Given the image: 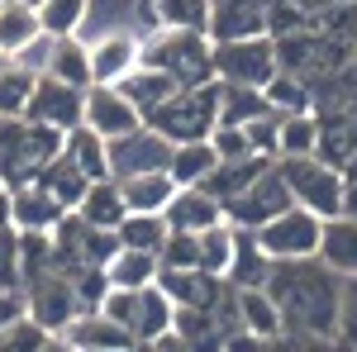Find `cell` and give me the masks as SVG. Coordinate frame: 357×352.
Here are the masks:
<instances>
[{"mask_svg": "<svg viewBox=\"0 0 357 352\" xmlns=\"http://www.w3.org/2000/svg\"><path fill=\"white\" fill-rule=\"evenodd\" d=\"M272 291L291 343H338V291L343 276L324 257H296L272 267Z\"/></svg>", "mask_w": 357, "mask_h": 352, "instance_id": "cell-1", "label": "cell"}, {"mask_svg": "<svg viewBox=\"0 0 357 352\" xmlns=\"http://www.w3.org/2000/svg\"><path fill=\"white\" fill-rule=\"evenodd\" d=\"M62 143H67L62 129L38 124V119H29V114L0 119V181L10 190L33 181V176L62 153Z\"/></svg>", "mask_w": 357, "mask_h": 352, "instance_id": "cell-2", "label": "cell"}, {"mask_svg": "<svg viewBox=\"0 0 357 352\" xmlns=\"http://www.w3.org/2000/svg\"><path fill=\"white\" fill-rule=\"evenodd\" d=\"M143 62L162 67L167 77H176L181 86L215 82V38L205 29H167L158 24L143 38Z\"/></svg>", "mask_w": 357, "mask_h": 352, "instance_id": "cell-3", "label": "cell"}, {"mask_svg": "<svg viewBox=\"0 0 357 352\" xmlns=\"http://www.w3.org/2000/svg\"><path fill=\"white\" fill-rule=\"evenodd\" d=\"M220 77L215 82H195V86H181L172 100L148 114V124L167 134L172 143H195V138H210L220 129Z\"/></svg>", "mask_w": 357, "mask_h": 352, "instance_id": "cell-4", "label": "cell"}, {"mask_svg": "<svg viewBox=\"0 0 357 352\" xmlns=\"http://www.w3.org/2000/svg\"><path fill=\"white\" fill-rule=\"evenodd\" d=\"M286 186H291V200L314 210L319 219L343 215V186H348V171L319 153H296V158H276Z\"/></svg>", "mask_w": 357, "mask_h": 352, "instance_id": "cell-5", "label": "cell"}, {"mask_svg": "<svg viewBox=\"0 0 357 352\" xmlns=\"http://www.w3.org/2000/svg\"><path fill=\"white\" fill-rule=\"evenodd\" d=\"M257 243L272 252V262H296V257H319V238H324V219L305 205H286L281 215L252 229Z\"/></svg>", "mask_w": 357, "mask_h": 352, "instance_id": "cell-6", "label": "cell"}, {"mask_svg": "<svg viewBox=\"0 0 357 352\" xmlns=\"http://www.w3.org/2000/svg\"><path fill=\"white\" fill-rule=\"evenodd\" d=\"M276 72H281V57H276L272 33L215 43V77H220V82H229V86H267Z\"/></svg>", "mask_w": 357, "mask_h": 352, "instance_id": "cell-7", "label": "cell"}, {"mask_svg": "<svg viewBox=\"0 0 357 352\" xmlns=\"http://www.w3.org/2000/svg\"><path fill=\"white\" fill-rule=\"evenodd\" d=\"M53 247H57V267H67V271L105 267L114 252H119V234H114V229H96V224H86L77 210H67L53 229Z\"/></svg>", "mask_w": 357, "mask_h": 352, "instance_id": "cell-8", "label": "cell"}, {"mask_svg": "<svg viewBox=\"0 0 357 352\" xmlns=\"http://www.w3.org/2000/svg\"><path fill=\"white\" fill-rule=\"evenodd\" d=\"M24 309L57 338V333L67 328V319L86 309L82 291H77V276L67 267H53V271H43V276H33L24 286Z\"/></svg>", "mask_w": 357, "mask_h": 352, "instance_id": "cell-9", "label": "cell"}, {"mask_svg": "<svg viewBox=\"0 0 357 352\" xmlns=\"http://www.w3.org/2000/svg\"><path fill=\"white\" fill-rule=\"evenodd\" d=\"M286 205H296V200H291V186H286L281 167L267 162L248 181L243 195H234V200L224 205V215H229V224H238V229H257V224H267L272 215H281Z\"/></svg>", "mask_w": 357, "mask_h": 352, "instance_id": "cell-10", "label": "cell"}, {"mask_svg": "<svg viewBox=\"0 0 357 352\" xmlns=\"http://www.w3.org/2000/svg\"><path fill=\"white\" fill-rule=\"evenodd\" d=\"M172 148H176V143L167 134H158V129L143 119L138 129L110 138V176L124 181V176H138V171H162V167L172 162Z\"/></svg>", "mask_w": 357, "mask_h": 352, "instance_id": "cell-11", "label": "cell"}, {"mask_svg": "<svg viewBox=\"0 0 357 352\" xmlns=\"http://www.w3.org/2000/svg\"><path fill=\"white\" fill-rule=\"evenodd\" d=\"M272 5L276 0H210V24H205V33L215 43L272 33Z\"/></svg>", "mask_w": 357, "mask_h": 352, "instance_id": "cell-12", "label": "cell"}, {"mask_svg": "<svg viewBox=\"0 0 357 352\" xmlns=\"http://www.w3.org/2000/svg\"><path fill=\"white\" fill-rule=\"evenodd\" d=\"M57 343H62V348H82V352L138 348V338L119 324L114 314H105V309H82V314H72V319H67V328L57 333Z\"/></svg>", "mask_w": 357, "mask_h": 352, "instance_id": "cell-13", "label": "cell"}, {"mask_svg": "<svg viewBox=\"0 0 357 352\" xmlns=\"http://www.w3.org/2000/svg\"><path fill=\"white\" fill-rule=\"evenodd\" d=\"M29 119H38V124H53V129H77L82 124V114H86V91L82 86H67V82H57V77H38V86H33V100H29L24 109Z\"/></svg>", "mask_w": 357, "mask_h": 352, "instance_id": "cell-14", "label": "cell"}, {"mask_svg": "<svg viewBox=\"0 0 357 352\" xmlns=\"http://www.w3.org/2000/svg\"><path fill=\"white\" fill-rule=\"evenodd\" d=\"M143 62V33H100L91 38V86H119Z\"/></svg>", "mask_w": 357, "mask_h": 352, "instance_id": "cell-15", "label": "cell"}, {"mask_svg": "<svg viewBox=\"0 0 357 352\" xmlns=\"http://www.w3.org/2000/svg\"><path fill=\"white\" fill-rule=\"evenodd\" d=\"M234 319L252 343H281L286 324H281V309L267 286H234Z\"/></svg>", "mask_w": 357, "mask_h": 352, "instance_id": "cell-16", "label": "cell"}, {"mask_svg": "<svg viewBox=\"0 0 357 352\" xmlns=\"http://www.w3.org/2000/svg\"><path fill=\"white\" fill-rule=\"evenodd\" d=\"M82 124H91L96 134H105V138H119V134H129V129H138L143 114H138V105L119 91V86H86Z\"/></svg>", "mask_w": 357, "mask_h": 352, "instance_id": "cell-17", "label": "cell"}, {"mask_svg": "<svg viewBox=\"0 0 357 352\" xmlns=\"http://www.w3.org/2000/svg\"><path fill=\"white\" fill-rule=\"evenodd\" d=\"M158 286H162L181 309H215L224 300V291H229V281L215 276V271H205V267H186V271L162 267L158 271Z\"/></svg>", "mask_w": 357, "mask_h": 352, "instance_id": "cell-18", "label": "cell"}, {"mask_svg": "<svg viewBox=\"0 0 357 352\" xmlns=\"http://www.w3.org/2000/svg\"><path fill=\"white\" fill-rule=\"evenodd\" d=\"M167 224L172 229H186V234H200V229H210V224H224V200L215 190L205 186H176V195L167 200Z\"/></svg>", "mask_w": 357, "mask_h": 352, "instance_id": "cell-19", "label": "cell"}, {"mask_svg": "<svg viewBox=\"0 0 357 352\" xmlns=\"http://www.w3.org/2000/svg\"><path fill=\"white\" fill-rule=\"evenodd\" d=\"M62 215H67V205L57 195H48L38 181H24V186L10 190V224L15 229H43V234H53Z\"/></svg>", "mask_w": 357, "mask_h": 352, "instance_id": "cell-20", "label": "cell"}, {"mask_svg": "<svg viewBox=\"0 0 357 352\" xmlns=\"http://www.w3.org/2000/svg\"><path fill=\"white\" fill-rule=\"evenodd\" d=\"M43 33V15L33 0H0V57H20Z\"/></svg>", "mask_w": 357, "mask_h": 352, "instance_id": "cell-21", "label": "cell"}, {"mask_svg": "<svg viewBox=\"0 0 357 352\" xmlns=\"http://www.w3.org/2000/svg\"><path fill=\"white\" fill-rule=\"evenodd\" d=\"M119 91H124V95L138 105V114L148 119V114L162 105V100H172V95L181 91V82H176V77H167L162 67H153V62H138L134 72L119 82Z\"/></svg>", "mask_w": 357, "mask_h": 352, "instance_id": "cell-22", "label": "cell"}, {"mask_svg": "<svg viewBox=\"0 0 357 352\" xmlns=\"http://www.w3.org/2000/svg\"><path fill=\"white\" fill-rule=\"evenodd\" d=\"M272 252L257 243V234L252 229H238V238H234V262H229V286H267L272 281Z\"/></svg>", "mask_w": 357, "mask_h": 352, "instance_id": "cell-23", "label": "cell"}, {"mask_svg": "<svg viewBox=\"0 0 357 352\" xmlns=\"http://www.w3.org/2000/svg\"><path fill=\"white\" fill-rule=\"evenodd\" d=\"M48 77L67 86H91V43L82 33H53V53H48Z\"/></svg>", "mask_w": 357, "mask_h": 352, "instance_id": "cell-24", "label": "cell"}, {"mask_svg": "<svg viewBox=\"0 0 357 352\" xmlns=\"http://www.w3.org/2000/svg\"><path fill=\"white\" fill-rule=\"evenodd\" d=\"M77 215L86 224H96V229H119V219L129 215V205H124V190L114 176H100V181H91L82 195V205H77Z\"/></svg>", "mask_w": 357, "mask_h": 352, "instance_id": "cell-25", "label": "cell"}, {"mask_svg": "<svg viewBox=\"0 0 357 352\" xmlns=\"http://www.w3.org/2000/svg\"><path fill=\"white\" fill-rule=\"evenodd\" d=\"M158 271H162L158 252H143V247L119 243V252L105 262V281H110V286H124V291H143V286L158 281Z\"/></svg>", "mask_w": 357, "mask_h": 352, "instance_id": "cell-26", "label": "cell"}, {"mask_svg": "<svg viewBox=\"0 0 357 352\" xmlns=\"http://www.w3.org/2000/svg\"><path fill=\"white\" fill-rule=\"evenodd\" d=\"M62 153H67L72 162L82 167L91 181L110 176V138L96 134L91 124H77V129H67V143H62Z\"/></svg>", "mask_w": 357, "mask_h": 352, "instance_id": "cell-27", "label": "cell"}, {"mask_svg": "<svg viewBox=\"0 0 357 352\" xmlns=\"http://www.w3.org/2000/svg\"><path fill=\"white\" fill-rule=\"evenodd\" d=\"M119 190H124V205L129 210H148V215H162L167 200L176 195V181H172V171H138V176H124L119 181Z\"/></svg>", "mask_w": 357, "mask_h": 352, "instance_id": "cell-28", "label": "cell"}, {"mask_svg": "<svg viewBox=\"0 0 357 352\" xmlns=\"http://www.w3.org/2000/svg\"><path fill=\"white\" fill-rule=\"evenodd\" d=\"M267 162H276V158H262V153H248V158H224V162H215V171H210L200 186L215 190L224 205H229L234 195H243L248 181H252V176H257V171H262Z\"/></svg>", "mask_w": 357, "mask_h": 352, "instance_id": "cell-29", "label": "cell"}, {"mask_svg": "<svg viewBox=\"0 0 357 352\" xmlns=\"http://www.w3.org/2000/svg\"><path fill=\"white\" fill-rule=\"evenodd\" d=\"M319 257H324V262H329L338 276H353V271H357V219H348V215L324 219Z\"/></svg>", "mask_w": 357, "mask_h": 352, "instance_id": "cell-30", "label": "cell"}, {"mask_svg": "<svg viewBox=\"0 0 357 352\" xmlns=\"http://www.w3.org/2000/svg\"><path fill=\"white\" fill-rule=\"evenodd\" d=\"M33 86H38L33 67H24L20 57H0V119L24 114L29 100H33Z\"/></svg>", "mask_w": 357, "mask_h": 352, "instance_id": "cell-31", "label": "cell"}, {"mask_svg": "<svg viewBox=\"0 0 357 352\" xmlns=\"http://www.w3.org/2000/svg\"><path fill=\"white\" fill-rule=\"evenodd\" d=\"M215 162H220L215 143H210V138H195V143H176V148H172L167 171H172L176 186H200V181L215 171Z\"/></svg>", "mask_w": 357, "mask_h": 352, "instance_id": "cell-32", "label": "cell"}, {"mask_svg": "<svg viewBox=\"0 0 357 352\" xmlns=\"http://www.w3.org/2000/svg\"><path fill=\"white\" fill-rule=\"evenodd\" d=\"M33 181L48 190V195H57V200H62L67 210H77V205H82V195H86V186H91V176H86V171L72 162L67 153H57V158L43 167V171H38Z\"/></svg>", "mask_w": 357, "mask_h": 352, "instance_id": "cell-33", "label": "cell"}, {"mask_svg": "<svg viewBox=\"0 0 357 352\" xmlns=\"http://www.w3.org/2000/svg\"><path fill=\"white\" fill-rule=\"evenodd\" d=\"M119 243L124 247H143V252H162L167 234H172V224L167 215H148V210H129V215L119 219Z\"/></svg>", "mask_w": 357, "mask_h": 352, "instance_id": "cell-34", "label": "cell"}, {"mask_svg": "<svg viewBox=\"0 0 357 352\" xmlns=\"http://www.w3.org/2000/svg\"><path fill=\"white\" fill-rule=\"evenodd\" d=\"M262 95H267V105H272L276 114H301V109H314V86L305 82L301 72H286V67L262 86Z\"/></svg>", "mask_w": 357, "mask_h": 352, "instance_id": "cell-35", "label": "cell"}, {"mask_svg": "<svg viewBox=\"0 0 357 352\" xmlns=\"http://www.w3.org/2000/svg\"><path fill=\"white\" fill-rule=\"evenodd\" d=\"M319 148V114L301 109V114H281V138H276V158H296V153H314Z\"/></svg>", "mask_w": 357, "mask_h": 352, "instance_id": "cell-36", "label": "cell"}, {"mask_svg": "<svg viewBox=\"0 0 357 352\" xmlns=\"http://www.w3.org/2000/svg\"><path fill=\"white\" fill-rule=\"evenodd\" d=\"M220 124H248V119H257V114H267V95H262V86H229L220 82Z\"/></svg>", "mask_w": 357, "mask_h": 352, "instance_id": "cell-37", "label": "cell"}, {"mask_svg": "<svg viewBox=\"0 0 357 352\" xmlns=\"http://www.w3.org/2000/svg\"><path fill=\"white\" fill-rule=\"evenodd\" d=\"M234 238H238V224H210L200 229V267L215 271V276H229V262H234Z\"/></svg>", "mask_w": 357, "mask_h": 352, "instance_id": "cell-38", "label": "cell"}, {"mask_svg": "<svg viewBox=\"0 0 357 352\" xmlns=\"http://www.w3.org/2000/svg\"><path fill=\"white\" fill-rule=\"evenodd\" d=\"M0 291H24V262H20V229L0 224Z\"/></svg>", "mask_w": 357, "mask_h": 352, "instance_id": "cell-39", "label": "cell"}, {"mask_svg": "<svg viewBox=\"0 0 357 352\" xmlns=\"http://www.w3.org/2000/svg\"><path fill=\"white\" fill-rule=\"evenodd\" d=\"M158 262L172 271H186V267H200V234H186V229H172L167 234L162 252H158Z\"/></svg>", "mask_w": 357, "mask_h": 352, "instance_id": "cell-40", "label": "cell"}, {"mask_svg": "<svg viewBox=\"0 0 357 352\" xmlns=\"http://www.w3.org/2000/svg\"><path fill=\"white\" fill-rule=\"evenodd\" d=\"M38 15L48 33H77L86 20V0H38Z\"/></svg>", "mask_w": 357, "mask_h": 352, "instance_id": "cell-41", "label": "cell"}, {"mask_svg": "<svg viewBox=\"0 0 357 352\" xmlns=\"http://www.w3.org/2000/svg\"><path fill=\"white\" fill-rule=\"evenodd\" d=\"M48 343H57V338H53V333H48L43 324H38L29 309L20 314V319H15V324L0 328V348H48Z\"/></svg>", "mask_w": 357, "mask_h": 352, "instance_id": "cell-42", "label": "cell"}, {"mask_svg": "<svg viewBox=\"0 0 357 352\" xmlns=\"http://www.w3.org/2000/svg\"><path fill=\"white\" fill-rule=\"evenodd\" d=\"M338 343L357 348V271L343 276V291H338Z\"/></svg>", "mask_w": 357, "mask_h": 352, "instance_id": "cell-43", "label": "cell"}, {"mask_svg": "<svg viewBox=\"0 0 357 352\" xmlns=\"http://www.w3.org/2000/svg\"><path fill=\"white\" fill-rule=\"evenodd\" d=\"M210 143H215L220 162H224V158H248V153H252V143H248V129H243V124H220V129L210 134Z\"/></svg>", "mask_w": 357, "mask_h": 352, "instance_id": "cell-44", "label": "cell"}, {"mask_svg": "<svg viewBox=\"0 0 357 352\" xmlns=\"http://www.w3.org/2000/svg\"><path fill=\"white\" fill-rule=\"evenodd\" d=\"M24 314V291H0V328Z\"/></svg>", "mask_w": 357, "mask_h": 352, "instance_id": "cell-45", "label": "cell"}, {"mask_svg": "<svg viewBox=\"0 0 357 352\" xmlns=\"http://www.w3.org/2000/svg\"><path fill=\"white\" fill-rule=\"evenodd\" d=\"M343 215L357 219V181H348V186H343Z\"/></svg>", "mask_w": 357, "mask_h": 352, "instance_id": "cell-46", "label": "cell"}, {"mask_svg": "<svg viewBox=\"0 0 357 352\" xmlns=\"http://www.w3.org/2000/svg\"><path fill=\"white\" fill-rule=\"evenodd\" d=\"M0 224H10V186L0 181Z\"/></svg>", "mask_w": 357, "mask_h": 352, "instance_id": "cell-47", "label": "cell"}, {"mask_svg": "<svg viewBox=\"0 0 357 352\" xmlns=\"http://www.w3.org/2000/svg\"><path fill=\"white\" fill-rule=\"evenodd\" d=\"M343 171H348V181H357V153L348 158V162H343Z\"/></svg>", "mask_w": 357, "mask_h": 352, "instance_id": "cell-48", "label": "cell"}, {"mask_svg": "<svg viewBox=\"0 0 357 352\" xmlns=\"http://www.w3.org/2000/svg\"><path fill=\"white\" fill-rule=\"evenodd\" d=\"M33 5H38V0H33Z\"/></svg>", "mask_w": 357, "mask_h": 352, "instance_id": "cell-49", "label": "cell"}]
</instances>
